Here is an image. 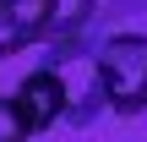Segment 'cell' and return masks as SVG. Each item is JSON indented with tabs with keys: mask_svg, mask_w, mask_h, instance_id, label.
Instances as JSON below:
<instances>
[{
	"mask_svg": "<svg viewBox=\"0 0 147 142\" xmlns=\"http://www.w3.org/2000/svg\"><path fill=\"white\" fill-rule=\"evenodd\" d=\"M38 66L60 82V104H65V126H93L109 109V88H104V66H98V38H60L38 49Z\"/></svg>",
	"mask_w": 147,
	"mask_h": 142,
	"instance_id": "1",
	"label": "cell"
},
{
	"mask_svg": "<svg viewBox=\"0 0 147 142\" xmlns=\"http://www.w3.org/2000/svg\"><path fill=\"white\" fill-rule=\"evenodd\" d=\"M98 66L109 88L115 115H147V33H104L98 38Z\"/></svg>",
	"mask_w": 147,
	"mask_h": 142,
	"instance_id": "2",
	"label": "cell"
},
{
	"mask_svg": "<svg viewBox=\"0 0 147 142\" xmlns=\"http://www.w3.org/2000/svg\"><path fill=\"white\" fill-rule=\"evenodd\" d=\"M98 5H104V0H55V38H49V44H60V38H82V33L93 27Z\"/></svg>",
	"mask_w": 147,
	"mask_h": 142,
	"instance_id": "5",
	"label": "cell"
},
{
	"mask_svg": "<svg viewBox=\"0 0 147 142\" xmlns=\"http://www.w3.org/2000/svg\"><path fill=\"white\" fill-rule=\"evenodd\" d=\"M55 38V0H0V60Z\"/></svg>",
	"mask_w": 147,
	"mask_h": 142,
	"instance_id": "3",
	"label": "cell"
},
{
	"mask_svg": "<svg viewBox=\"0 0 147 142\" xmlns=\"http://www.w3.org/2000/svg\"><path fill=\"white\" fill-rule=\"evenodd\" d=\"M27 120H22V109H16V99L11 93H0V142H27Z\"/></svg>",
	"mask_w": 147,
	"mask_h": 142,
	"instance_id": "6",
	"label": "cell"
},
{
	"mask_svg": "<svg viewBox=\"0 0 147 142\" xmlns=\"http://www.w3.org/2000/svg\"><path fill=\"white\" fill-rule=\"evenodd\" d=\"M11 99H16V109H22V120H27V131H33V137L65 120V104H60V82H55L44 66H33V71L16 82V93H11Z\"/></svg>",
	"mask_w": 147,
	"mask_h": 142,
	"instance_id": "4",
	"label": "cell"
}]
</instances>
